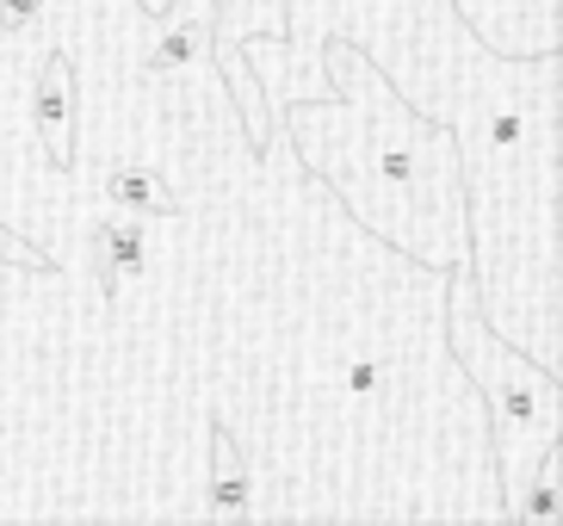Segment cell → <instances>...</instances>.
<instances>
[{
    "instance_id": "cell-4",
    "label": "cell",
    "mask_w": 563,
    "mask_h": 526,
    "mask_svg": "<svg viewBox=\"0 0 563 526\" xmlns=\"http://www.w3.org/2000/svg\"><path fill=\"white\" fill-rule=\"evenodd\" d=\"M459 13L496 50H514V56L563 44V0H459ZM254 32H285V0H217V32H211L217 75H223V87H230V99H235L242 136L261 149L266 131H273V112H266L249 63L235 56V44L254 37Z\"/></svg>"
},
{
    "instance_id": "cell-5",
    "label": "cell",
    "mask_w": 563,
    "mask_h": 526,
    "mask_svg": "<svg viewBox=\"0 0 563 526\" xmlns=\"http://www.w3.org/2000/svg\"><path fill=\"white\" fill-rule=\"evenodd\" d=\"M558 478H563V446H551L545 459L532 464V478L520 483L508 520H520V526H558L563 520V483Z\"/></svg>"
},
{
    "instance_id": "cell-2",
    "label": "cell",
    "mask_w": 563,
    "mask_h": 526,
    "mask_svg": "<svg viewBox=\"0 0 563 526\" xmlns=\"http://www.w3.org/2000/svg\"><path fill=\"white\" fill-rule=\"evenodd\" d=\"M329 99H291L273 124L310 174L365 235L421 266L459 273L471 261L464 167L433 118H421L353 44L322 37Z\"/></svg>"
},
{
    "instance_id": "cell-6",
    "label": "cell",
    "mask_w": 563,
    "mask_h": 526,
    "mask_svg": "<svg viewBox=\"0 0 563 526\" xmlns=\"http://www.w3.org/2000/svg\"><path fill=\"white\" fill-rule=\"evenodd\" d=\"M0 261H13V266H51V254L32 242V235H19L7 217H0Z\"/></svg>"
},
{
    "instance_id": "cell-3",
    "label": "cell",
    "mask_w": 563,
    "mask_h": 526,
    "mask_svg": "<svg viewBox=\"0 0 563 526\" xmlns=\"http://www.w3.org/2000/svg\"><path fill=\"white\" fill-rule=\"evenodd\" d=\"M446 347H452V360H459L464 384L483 403L496 495H501V520H508L520 483L532 478V464L545 459L551 446H563V372L539 365L508 335H496L483 322L464 266L446 280Z\"/></svg>"
},
{
    "instance_id": "cell-1",
    "label": "cell",
    "mask_w": 563,
    "mask_h": 526,
    "mask_svg": "<svg viewBox=\"0 0 563 526\" xmlns=\"http://www.w3.org/2000/svg\"><path fill=\"white\" fill-rule=\"evenodd\" d=\"M322 37H341L421 118L459 143L471 292L496 335L563 372V248H558V50H496L459 0H285V32L235 44L279 118L291 99H329Z\"/></svg>"
}]
</instances>
